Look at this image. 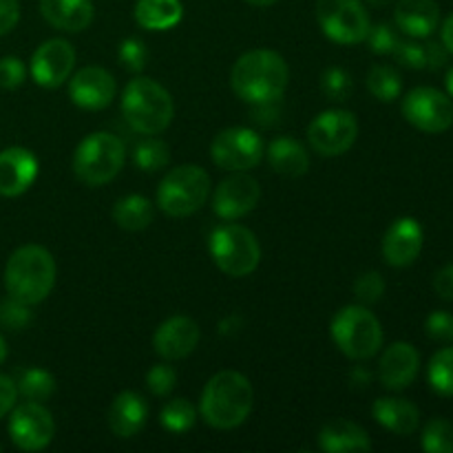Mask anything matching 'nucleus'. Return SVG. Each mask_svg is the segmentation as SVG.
<instances>
[{
    "mask_svg": "<svg viewBox=\"0 0 453 453\" xmlns=\"http://www.w3.org/2000/svg\"><path fill=\"white\" fill-rule=\"evenodd\" d=\"M290 69L283 56L273 49H252L237 58L230 71V84L239 100L252 106L273 104L286 93Z\"/></svg>",
    "mask_w": 453,
    "mask_h": 453,
    "instance_id": "obj_1",
    "label": "nucleus"
},
{
    "mask_svg": "<svg viewBox=\"0 0 453 453\" xmlns=\"http://www.w3.org/2000/svg\"><path fill=\"white\" fill-rule=\"evenodd\" d=\"M255 405V389L242 372H217L199 398L203 423L215 429H234L243 425Z\"/></svg>",
    "mask_w": 453,
    "mask_h": 453,
    "instance_id": "obj_2",
    "label": "nucleus"
},
{
    "mask_svg": "<svg viewBox=\"0 0 453 453\" xmlns=\"http://www.w3.org/2000/svg\"><path fill=\"white\" fill-rule=\"evenodd\" d=\"M58 268L51 252L38 243H27L12 252L4 265V288L12 299L38 305L51 295Z\"/></svg>",
    "mask_w": 453,
    "mask_h": 453,
    "instance_id": "obj_3",
    "label": "nucleus"
},
{
    "mask_svg": "<svg viewBox=\"0 0 453 453\" xmlns=\"http://www.w3.org/2000/svg\"><path fill=\"white\" fill-rule=\"evenodd\" d=\"M122 115L140 135H159L171 127L175 102L162 84L137 75L122 91Z\"/></svg>",
    "mask_w": 453,
    "mask_h": 453,
    "instance_id": "obj_4",
    "label": "nucleus"
},
{
    "mask_svg": "<svg viewBox=\"0 0 453 453\" xmlns=\"http://www.w3.org/2000/svg\"><path fill=\"white\" fill-rule=\"evenodd\" d=\"M330 336L341 354L352 361H367L383 348V326L367 305H345L330 323Z\"/></svg>",
    "mask_w": 453,
    "mask_h": 453,
    "instance_id": "obj_5",
    "label": "nucleus"
},
{
    "mask_svg": "<svg viewBox=\"0 0 453 453\" xmlns=\"http://www.w3.org/2000/svg\"><path fill=\"white\" fill-rule=\"evenodd\" d=\"M212 181L206 168L197 164H181L168 171L157 186V208L168 217H190L208 202Z\"/></svg>",
    "mask_w": 453,
    "mask_h": 453,
    "instance_id": "obj_6",
    "label": "nucleus"
},
{
    "mask_svg": "<svg viewBox=\"0 0 453 453\" xmlns=\"http://www.w3.org/2000/svg\"><path fill=\"white\" fill-rule=\"evenodd\" d=\"M127 159V146L118 135L96 131L84 137L73 153V173L82 184L104 186L119 175Z\"/></svg>",
    "mask_w": 453,
    "mask_h": 453,
    "instance_id": "obj_7",
    "label": "nucleus"
},
{
    "mask_svg": "<svg viewBox=\"0 0 453 453\" xmlns=\"http://www.w3.org/2000/svg\"><path fill=\"white\" fill-rule=\"evenodd\" d=\"M208 252L224 274L248 277L261 264V246L250 228L239 224H221L208 237Z\"/></svg>",
    "mask_w": 453,
    "mask_h": 453,
    "instance_id": "obj_8",
    "label": "nucleus"
},
{
    "mask_svg": "<svg viewBox=\"0 0 453 453\" xmlns=\"http://www.w3.org/2000/svg\"><path fill=\"white\" fill-rule=\"evenodd\" d=\"M319 27L336 44H361L370 34V13L363 0H317Z\"/></svg>",
    "mask_w": 453,
    "mask_h": 453,
    "instance_id": "obj_9",
    "label": "nucleus"
},
{
    "mask_svg": "<svg viewBox=\"0 0 453 453\" xmlns=\"http://www.w3.org/2000/svg\"><path fill=\"white\" fill-rule=\"evenodd\" d=\"M265 144L255 128L230 127L215 135L211 157L219 168L230 173L250 171L264 159Z\"/></svg>",
    "mask_w": 453,
    "mask_h": 453,
    "instance_id": "obj_10",
    "label": "nucleus"
},
{
    "mask_svg": "<svg viewBox=\"0 0 453 453\" xmlns=\"http://www.w3.org/2000/svg\"><path fill=\"white\" fill-rule=\"evenodd\" d=\"M358 137V122L352 111L327 109L308 124V142L314 153L339 157L348 153Z\"/></svg>",
    "mask_w": 453,
    "mask_h": 453,
    "instance_id": "obj_11",
    "label": "nucleus"
},
{
    "mask_svg": "<svg viewBox=\"0 0 453 453\" xmlns=\"http://www.w3.org/2000/svg\"><path fill=\"white\" fill-rule=\"evenodd\" d=\"M403 118L418 131L438 135L453 127V102L434 87H416L403 97Z\"/></svg>",
    "mask_w": 453,
    "mask_h": 453,
    "instance_id": "obj_12",
    "label": "nucleus"
},
{
    "mask_svg": "<svg viewBox=\"0 0 453 453\" xmlns=\"http://www.w3.org/2000/svg\"><path fill=\"white\" fill-rule=\"evenodd\" d=\"M9 438L20 451H42L56 436L53 416L42 403L27 401L9 411Z\"/></svg>",
    "mask_w": 453,
    "mask_h": 453,
    "instance_id": "obj_13",
    "label": "nucleus"
},
{
    "mask_svg": "<svg viewBox=\"0 0 453 453\" xmlns=\"http://www.w3.org/2000/svg\"><path fill=\"white\" fill-rule=\"evenodd\" d=\"M75 66V49L65 38H49L34 51L29 62L31 78L42 88H60L69 82Z\"/></svg>",
    "mask_w": 453,
    "mask_h": 453,
    "instance_id": "obj_14",
    "label": "nucleus"
},
{
    "mask_svg": "<svg viewBox=\"0 0 453 453\" xmlns=\"http://www.w3.org/2000/svg\"><path fill=\"white\" fill-rule=\"evenodd\" d=\"M261 199V184L246 171H239L221 180L212 193V211L219 219L234 221L257 208Z\"/></svg>",
    "mask_w": 453,
    "mask_h": 453,
    "instance_id": "obj_15",
    "label": "nucleus"
},
{
    "mask_svg": "<svg viewBox=\"0 0 453 453\" xmlns=\"http://www.w3.org/2000/svg\"><path fill=\"white\" fill-rule=\"evenodd\" d=\"M118 96V82L113 73L97 65H87L71 73L69 97L78 109L102 111L111 106Z\"/></svg>",
    "mask_w": 453,
    "mask_h": 453,
    "instance_id": "obj_16",
    "label": "nucleus"
},
{
    "mask_svg": "<svg viewBox=\"0 0 453 453\" xmlns=\"http://www.w3.org/2000/svg\"><path fill=\"white\" fill-rule=\"evenodd\" d=\"M423 226L414 217H398L383 234V259L392 268H407L423 252Z\"/></svg>",
    "mask_w": 453,
    "mask_h": 453,
    "instance_id": "obj_17",
    "label": "nucleus"
},
{
    "mask_svg": "<svg viewBox=\"0 0 453 453\" xmlns=\"http://www.w3.org/2000/svg\"><path fill=\"white\" fill-rule=\"evenodd\" d=\"M202 339V330L190 317L177 314L166 319L153 334V349L164 361H181L190 357Z\"/></svg>",
    "mask_w": 453,
    "mask_h": 453,
    "instance_id": "obj_18",
    "label": "nucleus"
},
{
    "mask_svg": "<svg viewBox=\"0 0 453 453\" xmlns=\"http://www.w3.org/2000/svg\"><path fill=\"white\" fill-rule=\"evenodd\" d=\"M40 164L34 150L9 146L0 150V197H20L34 186Z\"/></svg>",
    "mask_w": 453,
    "mask_h": 453,
    "instance_id": "obj_19",
    "label": "nucleus"
},
{
    "mask_svg": "<svg viewBox=\"0 0 453 453\" xmlns=\"http://www.w3.org/2000/svg\"><path fill=\"white\" fill-rule=\"evenodd\" d=\"M420 370V354L407 341H396L383 352L379 361V380L385 389L403 392L416 380Z\"/></svg>",
    "mask_w": 453,
    "mask_h": 453,
    "instance_id": "obj_20",
    "label": "nucleus"
},
{
    "mask_svg": "<svg viewBox=\"0 0 453 453\" xmlns=\"http://www.w3.org/2000/svg\"><path fill=\"white\" fill-rule=\"evenodd\" d=\"M149 420V403L137 392H119L109 407V427L118 438L137 436Z\"/></svg>",
    "mask_w": 453,
    "mask_h": 453,
    "instance_id": "obj_21",
    "label": "nucleus"
},
{
    "mask_svg": "<svg viewBox=\"0 0 453 453\" xmlns=\"http://www.w3.org/2000/svg\"><path fill=\"white\" fill-rule=\"evenodd\" d=\"M394 22L410 38H429L441 25V7L436 0H398Z\"/></svg>",
    "mask_w": 453,
    "mask_h": 453,
    "instance_id": "obj_22",
    "label": "nucleus"
},
{
    "mask_svg": "<svg viewBox=\"0 0 453 453\" xmlns=\"http://www.w3.org/2000/svg\"><path fill=\"white\" fill-rule=\"evenodd\" d=\"M40 13L53 29L80 34L91 27L96 7L91 0H40Z\"/></svg>",
    "mask_w": 453,
    "mask_h": 453,
    "instance_id": "obj_23",
    "label": "nucleus"
},
{
    "mask_svg": "<svg viewBox=\"0 0 453 453\" xmlns=\"http://www.w3.org/2000/svg\"><path fill=\"white\" fill-rule=\"evenodd\" d=\"M372 416L380 427L396 436H411L420 427V410L407 398H376L372 405Z\"/></svg>",
    "mask_w": 453,
    "mask_h": 453,
    "instance_id": "obj_24",
    "label": "nucleus"
},
{
    "mask_svg": "<svg viewBox=\"0 0 453 453\" xmlns=\"http://www.w3.org/2000/svg\"><path fill=\"white\" fill-rule=\"evenodd\" d=\"M319 447L326 453H357L370 451V434L358 423L348 418H336L319 432Z\"/></svg>",
    "mask_w": 453,
    "mask_h": 453,
    "instance_id": "obj_25",
    "label": "nucleus"
},
{
    "mask_svg": "<svg viewBox=\"0 0 453 453\" xmlns=\"http://www.w3.org/2000/svg\"><path fill=\"white\" fill-rule=\"evenodd\" d=\"M270 166L274 173L286 177H303L310 171V153L301 142L292 137H277L265 149Z\"/></svg>",
    "mask_w": 453,
    "mask_h": 453,
    "instance_id": "obj_26",
    "label": "nucleus"
},
{
    "mask_svg": "<svg viewBox=\"0 0 453 453\" xmlns=\"http://www.w3.org/2000/svg\"><path fill=\"white\" fill-rule=\"evenodd\" d=\"M133 18L146 31H168L184 18L181 0H137Z\"/></svg>",
    "mask_w": 453,
    "mask_h": 453,
    "instance_id": "obj_27",
    "label": "nucleus"
},
{
    "mask_svg": "<svg viewBox=\"0 0 453 453\" xmlns=\"http://www.w3.org/2000/svg\"><path fill=\"white\" fill-rule=\"evenodd\" d=\"M155 203L144 195H127L118 199L113 206V221L122 230L128 233H140L153 224Z\"/></svg>",
    "mask_w": 453,
    "mask_h": 453,
    "instance_id": "obj_28",
    "label": "nucleus"
},
{
    "mask_svg": "<svg viewBox=\"0 0 453 453\" xmlns=\"http://www.w3.org/2000/svg\"><path fill=\"white\" fill-rule=\"evenodd\" d=\"M16 388L25 401L44 403L56 394V376L42 367H27L18 374Z\"/></svg>",
    "mask_w": 453,
    "mask_h": 453,
    "instance_id": "obj_29",
    "label": "nucleus"
},
{
    "mask_svg": "<svg viewBox=\"0 0 453 453\" xmlns=\"http://www.w3.org/2000/svg\"><path fill=\"white\" fill-rule=\"evenodd\" d=\"M168 162H171V149H168L166 142H162L155 135H146L133 149V164L142 173L164 171L168 166Z\"/></svg>",
    "mask_w": 453,
    "mask_h": 453,
    "instance_id": "obj_30",
    "label": "nucleus"
},
{
    "mask_svg": "<svg viewBox=\"0 0 453 453\" xmlns=\"http://www.w3.org/2000/svg\"><path fill=\"white\" fill-rule=\"evenodd\" d=\"M367 91L376 97L379 102H394L401 97L403 91V78L394 66L389 65H376L372 66L370 73L365 78Z\"/></svg>",
    "mask_w": 453,
    "mask_h": 453,
    "instance_id": "obj_31",
    "label": "nucleus"
},
{
    "mask_svg": "<svg viewBox=\"0 0 453 453\" xmlns=\"http://www.w3.org/2000/svg\"><path fill=\"white\" fill-rule=\"evenodd\" d=\"M195 420H197V410L186 398H173L159 411V423L171 434H186L195 427Z\"/></svg>",
    "mask_w": 453,
    "mask_h": 453,
    "instance_id": "obj_32",
    "label": "nucleus"
},
{
    "mask_svg": "<svg viewBox=\"0 0 453 453\" xmlns=\"http://www.w3.org/2000/svg\"><path fill=\"white\" fill-rule=\"evenodd\" d=\"M427 380L441 396H453V345L438 349L427 367Z\"/></svg>",
    "mask_w": 453,
    "mask_h": 453,
    "instance_id": "obj_33",
    "label": "nucleus"
},
{
    "mask_svg": "<svg viewBox=\"0 0 453 453\" xmlns=\"http://www.w3.org/2000/svg\"><path fill=\"white\" fill-rule=\"evenodd\" d=\"M420 445L427 453H453V423L434 418L425 425Z\"/></svg>",
    "mask_w": 453,
    "mask_h": 453,
    "instance_id": "obj_34",
    "label": "nucleus"
},
{
    "mask_svg": "<svg viewBox=\"0 0 453 453\" xmlns=\"http://www.w3.org/2000/svg\"><path fill=\"white\" fill-rule=\"evenodd\" d=\"M321 88L323 93H326L327 100L345 102L354 91L352 75H349L345 69H341V66H330V69L323 71Z\"/></svg>",
    "mask_w": 453,
    "mask_h": 453,
    "instance_id": "obj_35",
    "label": "nucleus"
},
{
    "mask_svg": "<svg viewBox=\"0 0 453 453\" xmlns=\"http://www.w3.org/2000/svg\"><path fill=\"white\" fill-rule=\"evenodd\" d=\"M385 283L383 274L376 273V270H367V273L358 274L357 281H354V296L361 305H374L383 299L385 295Z\"/></svg>",
    "mask_w": 453,
    "mask_h": 453,
    "instance_id": "obj_36",
    "label": "nucleus"
},
{
    "mask_svg": "<svg viewBox=\"0 0 453 453\" xmlns=\"http://www.w3.org/2000/svg\"><path fill=\"white\" fill-rule=\"evenodd\" d=\"M29 308L31 305L20 303V301L12 299V296L7 301H0V327L9 332L25 330L31 323V319H34Z\"/></svg>",
    "mask_w": 453,
    "mask_h": 453,
    "instance_id": "obj_37",
    "label": "nucleus"
},
{
    "mask_svg": "<svg viewBox=\"0 0 453 453\" xmlns=\"http://www.w3.org/2000/svg\"><path fill=\"white\" fill-rule=\"evenodd\" d=\"M118 58L124 65V69L133 71V73H140V71H144L146 62H149V49H146L144 40L127 38L119 42Z\"/></svg>",
    "mask_w": 453,
    "mask_h": 453,
    "instance_id": "obj_38",
    "label": "nucleus"
},
{
    "mask_svg": "<svg viewBox=\"0 0 453 453\" xmlns=\"http://www.w3.org/2000/svg\"><path fill=\"white\" fill-rule=\"evenodd\" d=\"M177 385V372L175 367L168 365V363H159V365H153L149 372H146V388L153 396H168V394L175 389Z\"/></svg>",
    "mask_w": 453,
    "mask_h": 453,
    "instance_id": "obj_39",
    "label": "nucleus"
},
{
    "mask_svg": "<svg viewBox=\"0 0 453 453\" xmlns=\"http://www.w3.org/2000/svg\"><path fill=\"white\" fill-rule=\"evenodd\" d=\"M365 40L376 56H392L394 49L401 42L396 29L392 25H388V22H379V25L370 27V34H367Z\"/></svg>",
    "mask_w": 453,
    "mask_h": 453,
    "instance_id": "obj_40",
    "label": "nucleus"
},
{
    "mask_svg": "<svg viewBox=\"0 0 453 453\" xmlns=\"http://www.w3.org/2000/svg\"><path fill=\"white\" fill-rule=\"evenodd\" d=\"M425 332L436 343H453V314L445 310H436L425 321Z\"/></svg>",
    "mask_w": 453,
    "mask_h": 453,
    "instance_id": "obj_41",
    "label": "nucleus"
},
{
    "mask_svg": "<svg viewBox=\"0 0 453 453\" xmlns=\"http://www.w3.org/2000/svg\"><path fill=\"white\" fill-rule=\"evenodd\" d=\"M27 80V66L20 58L7 56L0 58V88L4 91H13L20 88Z\"/></svg>",
    "mask_w": 453,
    "mask_h": 453,
    "instance_id": "obj_42",
    "label": "nucleus"
},
{
    "mask_svg": "<svg viewBox=\"0 0 453 453\" xmlns=\"http://www.w3.org/2000/svg\"><path fill=\"white\" fill-rule=\"evenodd\" d=\"M396 62L407 69H427V56H425V44L414 40H401L392 53Z\"/></svg>",
    "mask_w": 453,
    "mask_h": 453,
    "instance_id": "obj_43",
    "label": "nucleus"
},
{
    "mask_svg": "<svg viewBox=\"0 0 453 453\" xmlns=\"http://www.w3.org/2000/svg\"><path fill=\"white\" fill-rule=\"evenodd\" d=\"M18 388L16 380L7 374H0V418L9 416V411L16 407Z\"/></svg>",
    "mask_w": 453,
    "mask_h": 453,
    "instance_id": "obj_44",
    "label": "nucleus"
},
{
    "mask_svg": "<svg viewBox=\"0 0 453 453\" xmlns=\"http://www.w3.org/2000/svg\"><path fill=\"white\" fill-rule=\"evenodd\" d=\"M18 20H20L18 0H0V38L16 29Z\"/></svg>",
    "mask_w": 453,
    "mask_h": 453,
    "instance_id": "obj_45",
    "label": "nucleus"
},
{
    "mask_svg": "<svg viewBox=\"0 0 453 453\" xmlns=\"http://www.w3.org/2000/svg\"><path fill=\"white\" fill-rule=\"evenodd\" d=\"M434 290L441 299L453 301V264H447L434 277Z\"/></svg>",
    "mask_w": 453,
    "mask_h": 453,
    "instance_id": "obj_46",
    "label": "nucleus"
},
{
    "mask_svg": "<svg viewBox=\"0 0 453 453\" xmlns=\"http://www.w3.org/2000/svg\"><path fill=\"white\" fill-rule=\"evenodd\" d=\"M425 56H427V69L436 71L442 65H447L449 51H447V47L442 42H427L425 44Z\"/></svg>",
    "mask_w": 453,
    "mask_h": 453,
    "instance_id": "obj_47",
    "label": "nucleus"
},
{
    "mask_svg": "<svg viewBox=\"0 0 453 453\" xmlns=\"http://www.w3.org/2000/svg\"><path fill=\"white\" fill-rule=\"evenodd\" d=\"M348 383L352 389H367L372 385V372L363 365L352 367V372L348 376Z\"/></svg>",
    "mask_w": 453,
    "mask_h": 453,
    "instance_id": "obj_48",
    "label": "nucleus"
},
{
    "mask_svg": "<svg viewBox=\"0 0 453 453\" xmlns=\"http://www.w3.org/2000/svg\"><path fill=\"white\" fill-rule=\"evenodd\" d=\"M441 38H442V44L447 47V51L453 56V13H449V16H447V20L442 22Z\"/></svg>",
    "mask_w": 453,
    "mask_h": 453,
    "instance_id": "obj_49",
    "label": "nucleus"
},
{
    "mask_svg": "<svg viewBox=\"0 0 453 453\" xmlns=\"http://www.w3.org/2000/svg\"><path fill=\"white\" fill-rule=\"evenodd\" d=\"M246 3L252 4V7H273L279 0H246Z\"/></svg>",
    "mask_w": 453,
    "mask_h": 453,
    "instance_id": "obj_50",
    "label": "nucleus"
},
{
    "mask_svg": "<svg viewBox=\"0 0 453 453\" xmlns=\"http://www.w3.org/2000/svg\"><path fill=\"white\" fill-rule=\"evenodd\" d=\"M445 84H447V93H449V97L453 100V65L449 66V71H447Z\"/></svg>",
    "mask_w": 453,
    "mask_h": 453,
    "instance_id": "obj_51",
    "label": "nucleus"
},
{
    "mask_svg": "<svg viewBox=\"0 0 453 453\" xmlns=\"http://www.w3.org/2000/svg\"><path fill=\"white\" fill-rule=\"evenodd\" d=\"M7 354H9L7 343H4V339H3V336H0V365H3V363L7 361Z\"/></svg>",
    "mask_w": 453,
    "mask_h": 453,
    "instance_id": "obj_52",
    "label": "nucleus"
},
{
    "mask_svg": "<svg viewBox=\"0 0 453 453\" xmlns=\"http://www.w3.org/2000/svg\"><path fill=\"white\" fill-rule=\"evenodd\" d=\"M394 0H367V4H372V7L380 9V7H388V4H392Z\"/></svg>",
    "mask_w": 453,
    "mask_h": 453,
    "instance_id": "obj_53",
    "label": "nucleus"
},
{
    "mask_svg": "<svg viewBox=\"0 0 453 453\" xmlns=\"http://www.w3.org/2000/svg\"><path fill=\"white\" fill-rule=\"evenodd\" d=\"M0 449H3V447H0Z\"/></svg>",
    "mask_w": 453,
    "mask_h": 453,
    "instance_id": "obj_54",
    "label": "nucleus"
}]
</instances>
